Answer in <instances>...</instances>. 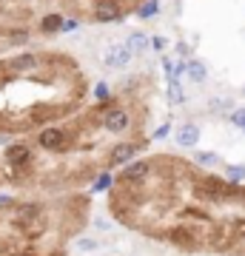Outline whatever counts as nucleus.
Returning a JSON list of instances; mask_svg holds the SVG:
<instances>
[{
	"label": "nucleus",
	"mask_w": 245,
	"mask_h": 256,
	"mask_svg": "<svg viewBox=\"0 0 245 256\" xmlns=\"http://www.w3.org/2000/svg\"><path fill=\"white\" fill-rule=\"evenodd\" d=\"M35 216H40V208L37 205H18V210H15V220H18V225H23V222L35 220Z\"/></svg>",
	"instance_id": "obj_14"
},
{
	"label": "nucleus",
	"mask_w": 245,
	"mask_h": 256,
	"mask_svg": "<svg viewBox=\"0 0 245 256\" xmlns=\"http://www.w3.org/2000/svg\"><path fill=\"white\" fill-rule=\"evenodd\" d=\"M197 142H200V128H197V126H182L180 131H177V146L194 148Z\"/></svg>",
	"instance_id": "obj_9"
},
{
	"label": "nucleus",
	"mask_w": 245,
	"mask_h": 256,
	"mask_svg": "<svg viewBox=\"0 0 245 256\" xmlns=\"http://www.w3.org/2000/svg\"><path fill=\"white\" fill-rule=\"evenodd\" d=\"M9 40H12V43H26L29 32H26V28H15V32H9Z\"/></svg>",
	"instance_id": "obj_20"
},
{
	"label": "nucleus",
	"mask_w": 245,
	"mask_h": 256,
	"mask_svg": "<svg viewBox=\"0 0 245 256\" xmlns=\"http://www.w3.org/2000/svg\"><path fill=\"white\" fill-rule=\"evenodd\" d=\"M35 66H37V57H35V54H23V57H15V60H9V72L26 74V72H35Z\"/></svg>",
	"instance_id": "obj_11"
},
{
	"label": "nucleus",
	"mask_w": 245,
	"mask_h": 256,
	"mask_svg": "<svg viewBox=\"0 0 245 256\" xmlns=\"http://www.w3.org/2000/svg\"><path fill=\"white\" fill-rule=\"evenodd\" d=\"M185 72H188V77L194 82H202V80H205V74H208V72H205V66L197 63V60H191V63L185 66Z\"/></svg>",
	"instance_id": "obj_16"
},
{
	"label": "nucleus",
	"mask_w": 245,
	"mask_h": 256,
	"mask_svg": "<svg viewBox=\"0 0 245 256\" xmlns=\"http://www.w3.org/2000/svg\"><path fill=\"white\" fill-rule=\"evenodd\" d=\"M63 28V18L60 14H46L43 20H40V32L43 34H57Z\"/></svg>",
	"instance_id": "obj_12"
},
{
	"label": "nucleus",
	"mask_w": 245,
	"mask_h": 256,
	"mask_svg": "<svg viewBox=\"0 0 245 256\" xmlns=\"http://www.w3.org/2000/svg\"><path fill=\"white\" fill-rule=\"evenodd\" d=\"M0 131H6V120L0 117Z\"/></svg>",
	"instance_id": "obj_29"
},
{
	"label": "nucleus",
	"mask_w": 245,
	"mask_h": 256,
	"mask_svg": "<svg viewBox=\"0 0 245 256\" xmlns=\"http://www.w3.org/2000/svg\"><path fill=\"white\" fill-rule=\"evenodd\" d=\"M103 63L109 66V68H126V66L131 63V48H128L126 43H114V46L106 48Z\"/></svg>",
	"instance_id": "obj_1"
},
{
	"label": "nucleus",
	"mask_w": 245,
	"mask_h": 256,
	"mask_svg": "<svg viewBox=\"0 0 245 256\" xmlns=\"http://www.w3.org/2000/svg\"><path fill=\"white\" fill-rule=\"evenodd\" d=\"M154 137H157V140L168 137V126H160V128H157V131H154Z\"/></svg>",
	"instance_id": "obj_27"
},
{
	"label": "nucleus",
	"mask_w": 245,
	"mask_h": 256,
	"mask_svg": "<svg viewBox=\"0 0 245 256\" xmlns=\"http://www.w3.org/2000/svg\"><path fill=\"white\" fill-rule=\"evenodd\" d=\"M29 160H32V151H29V146H23V142L6 148V162L9 165H26Z\"/></svg>",
	"instance_id": "obj_8"
},
{
	"label": "nucleus",
	"mask_w": 245,
	"mask_h": 256,
	"mask_svg": "<svg viewBox=\"0 0 245 256\" xmlns=\"http://www.w3.org/2000/svg\"><path fill=\"white\" fill-rule=\"evenodd\" d=\"M77 248H80L83 254H91V250H97V242H94V239H80V242H77Z\"/></svg>",
	"instance_id": "obj_21"
},
{
	"label": "nucleus",
	"mask_w": 245,
	"mask_h": 256,
	"mask_svg": "<svg viewBox=\"0 0 245 256\" xmlns=\"http://www.w3.org/2000/svg\"><path fill=\"white\" fill-rule=\"evenodd\" d=\"M151 168H154V162L151 160H137V162H131L123 171V182L126 185H140L148 180V174H151Z\"/></svg>",
	"instance_id": "obj_3"
},
{
	"label": "nucleus",
	"mask_w": 245,
	"mask_h": 256,
	"mask_svg": "<svg viewBox=\"0 0 245 256\" xmlns=\"http://www.w3.org/2000/svg\"><path fill=\"white\" fill-rule=\"evenodd\" d=\"M242 131H245V126H242Z\"/></svg>",
	"instance_id": "obj_30"
},
{
	"label": "nucleus",
	"mask_w": 245,
	"mask_h": 256,
	"mask_svg": "<svg viewBox=\"0 0 245 256\" xmlns=\"http://www.w3.org/2000/svg\"><path fill=\"white\" fill-rule=\"evenodd\" d=\"M128 48H131V54H143L145 48H148V37L143 34V32H131L128 34Z\"/></svg>",
	"instance_id": "obj_13"
},
{
	"label": "nucleus",
	"mask_w": 245,
	"mask_h": 256,
	"mask_svg": "<svg viewBox=\"0 0 245 256\" xmlns=\"http://www.w3.org/2000/svg\"><path fill=\"white\" fill-rule=\"evenodd\" d=\"M77 28V20H63V28L60 32H74Z\"/></svg>",
	"instance_id": "obj_26"
},
{
	"label": "nucleus",
	"mask_w": 245,
	"mask_h": 256,
	"mask_svg": "<svg viewBox=\"0 0 245 256\" xmlns=\"http://www.w3.org/2000/svg\"><path fill=\"white\" fill-rule=\"evenodd\" d=\"M111 185V176L109 174H103L100 180H97V182H94V188H97V191H106V188H109Z\"/></svg>",
	"instance_id": "obj_24"
},
{
	"label": "nucleus",
	"mask_w": 245,
	"mask_h": 256,
	"mask_svg": "<svg viewBox=\"0 0 245 256\" xmlns=\"http://www.w3.org/2000/svg\"><path fill=\"white\" fill-rule=\"evenodd\" d=\"M157 12H160V0H145L143 6L137 9V18H140V20H151Z\"/></svg>",
	"instance_id": "obj_15"
},
{
	"label": "nucleus",
	"mask_w": 245,
	"mask_h": 256,
	"mask_svg": "<svg viewBox=\"0 0 245 256\" xmlns=\"http://www.w3.org/2000/svg\"><path fill=\"white\" fill-rule=\"evenodd\" d=\"M231 122H236V126H245V108H236L234 114H231Z\"/></svg>",
	"instance_id": "obj_25"
},
{
	"label": "nucleus",
	"mask_w": 245,
	"mask_h": 256,
	"mask_svg": "<svg viewBox=\"0 0 245 256\" xmlns=\"http://www.w3.org/2000/svg\"><path fill=\"white\" fill-rule=\"evenodd\" d=\"M194 196H197V200H202V202H222V196H219V194L214 191L208 182H205V176L194 182Z\"/></svg>",
	"instance_id": "obj_10"
},
{
	"label": "nucleus",
	"mask_w": 245,
	"mask_h": 256,
	"mask_svg": "<svg viewBox=\"0 0 245 256\" xmlns=\"http://www.w3.org/2000/svg\"><path fill=\"white\" fill-rule=\"evenodd\" d=\"M242 94H245V88H242Z\"/></svg>",
	"instance_id": "obj_31"
},
{
	"label": "nucleus",
	"mask_w": 245,
	"mask_h": 256,
	"mask_svg": "<svg viewBox=\"0 0 245 256\" xmlns=\"http://www.w3.org/2000/svg\"><path fill=\"white\" fill-rule=\"evenodd\" d=\"M168 242L174 248H182V250H191V248H197V236L191 234L185 225H177V228L168 230Z\"/></svg>",
	"instance_id": "obj_6"
},
{
	"label": "nucleus",
	"mask_w": 245,
	"mask_h": 256,
	"mask_svg": "<svg viewBox=\"0 0 245 256\" xmlns=\"http://www.w3.org/2000/svg\"><path fill=\"white\" fill-rule=\"evenodd\" d=\"M37 142L46 148V151H60L66 146V131L63 128H43L37 134Z\"/></svg>",
	"instance_id": "obj_4"
},
{
	"label": "nucleus",
	"mask_w": 245,
	"mask_h": 256,
	"mask_svg": "<svg viewBox=\"0 0 245 256\" xmlns=\"http://www.w3.org/2000/svg\"><path fill=\"white\" fill-rule=\"evenodd\" d=\"M128 122H131V117H128L123 108H109L106 117H103V126H106V131H111V134H123L128 128Z\"/></svg>",
	"instance_id": "obj_5"
},
{
	"label": "nucleus",
	"mask_w": 245,
	"mask_h": 256,
	"mask_svg": "<svg viewBox=\"0 0 245 256\" xmlns=\"http://www.w3.org/2000/svg\"><path fill=\"white\" fill-rule=\"evenodd\" d=\"M225 174L231 180H242L245 176V165H225Z\"/></svg>",
	"instance_id": "obj_18"
},
{
	"label": "nucleus",
	"mask_w": 245,
	"mask_h": 256,
	"mask_svg": "<svg viewBox=\"0 0 245 256\" xmlns=\"http://www.w3.org/2000/svg\"><path fill=\"white\" fill-rule=\"evenodd\" d=\"M94 20L97 23H120L123 20V9L117 0H97L94 6Z\"/></svg>",
	"instance_id": "obj_2"
},
{
	"label": "nucleus",
	"mask_w": 245,
	"mask_h": 256,
	"mask_svg": "<svg viewBox=\"0 0 245 256\" xmlns=\"http://www.w3.org/2000/svg\"><path fill=\"white\" fill-rule=\"evenodd\" d=\"M148 46L154 48V52H163V48H165V37H151V40H148Z\"/></svg>",
	"instance_id": "obj_23"
},
{
	"label": "nucleus",
	"mask_w": 245,
	"mask_h": 256,
	"mask_svg": "<svg viewBox=\"0 0 245 256\" xmlns=\"http://www.w3.org/2000/svg\"><path fill=\"white\" fill-rule=\"evenodd\" d=\"M242 222V225H236V234H239V236H245V220H239Z\"/></svg>",
	"instance_id": "obj_28"
},
{
	"label": "nucleus",
	"mask_w": 245,
	"mask_h": 256,
	"mask_svg": "<svg viewBox=\"0 0 245 256\" xmlns=\"http://www.w3.org/2000/svg\"><path fill=\"white\" fill-rule=\"evenodd\" d=\"M137 154V146L134 142H120V146L111 148V154H109V165H126L131 162Z\"/></svg>",
	"instance_id": "obj_7"
},
{
	"label": "nucleus",
	"mask_w": 245,
	"mask_h": 256,
	"mask_svg": "<svg viewBox=\"0 0 245 256\" xmlns=\"http://www.w3.org/2000/svg\"><path fill=\"white\" fill-rule=\"evenodd\" d=\"M94 94H97V100H109V86H106V82H97Z\"/></svg>",
	"instance_id": "obj_22"
},
{
	"label": "nucleus",
	"mask_w": 245,
	"mask_h": 256,
	"mask_svg": "<svg viewBox=\"0 0 245 256\" xmlns=\"http://www.w3.org/2000/svg\"><path fill=\"white\" fill-rule=\"evenodd\" d=\"M171 88H168V94H171V102H182V88H180V77H174L171 74V82H168Z\"/></svg>",
	"instance_id": "obj_17"
},
{
	"label": "nucleus",
	"mask_w": 245,
	"mask_h": 256,
	"mask_svg": "<svg viewBox=\"0 0 245 256\" xmlns=\"http://www.w3.org/2000/svg\"><path fill=\"white\" fill-rule=\"evenodd\" d=\"M197 162L200 165H217V154H211V151H202V154H197Z\"/></svg>",
	"instance_id": "obj_19"
}]
</instances>
